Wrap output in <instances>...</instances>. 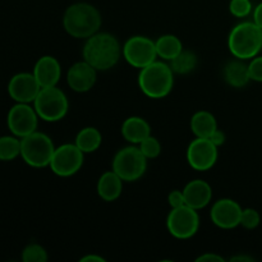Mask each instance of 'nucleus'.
Returning <instances> with one entry per match:
<instances>
[{"mask_svg":"<svg viewBox=\"0 0 262 262\" xmlns=\"http://www.w3.org/2000/svg\"><path fill=\"white\" fill-rule=\"evenodd\" d=\"M83 60L91 64L97 72L114 68L122 56V46L114 35L107 32H96L86 38L82 50Z\"/></svg>","mask_w":262,"mask_h":262,"instance_id":"1","label":"nucleus"},{"mask_svg":"<svg viewBox=\"0 0 262 262\" xmlns=\"http://www.w3.org/2000/svg\"><path fill=\"white\" fill-rule=\"evenodd\" d=\"M102 18L96 7L89 3H74L69 5L63 15L64 30L74 38H89L101 27Z\"/></svg>","mask_w":262,"mask_h":262,"instance_id":"2","label":"nucleus"},{"mask_svg":"<svg viewBox=\"0 0 262 262\" xmlns=\"http://www.w3.org/2000/svg\"><path fill=\"white\" fill-rule=\"evenodd\" d=\"M138 86L150 99H164L174 87V72L165 61L155 60L140 71Z\"/></svg>","mask_w":262,"mask_h":262,"instance_id":"3","label":"nucleus"},{"mask_svg":"<svg viewBox=\"0 0 262 262\" xmlns=\"http://www.w3.org/2000/svg\"><path fill=\"white\" fill-rule=\"evenodd\" d=\"M228 48L234 58L248 60L260 53L262 36L255 22H242L233 27L228 37Z\"/></svg>","mask_w":262,"mask_h":262,"instance_id":"4","label":"nucleus"},{"mask_svg":"<svg viewBox=\"0 0 262 262\" xmlns=\"http://www.w3.org/2000/svg\"><path fill=\"white\" fill-rule=\"evenodd\" d=\"M55 146L48 135L35 130L20 138V158L32 168H46L50 165Z\"/></svg>","mask_w":262,"mask_h":262,"instance_id":"5","label":"nucleus"},{"mask_svg":"<svg viewBox=\"0 0 262 262\" xmlns=\"http://www.w3.org/2000/svg\"><path fill=\"white\" fill-rule=\"evenodd\" d=\"M33 107L40 119L50 123L59 122L68 113V97L58 86L41 87L33 101Z\"/></svg>","mask_w":262,"mask_h":262,"instance_id":"6","label":"nucleus"},{"mask_svg":"<svg viewBox=\"0 0 262 262\" xmlns=\"http://www.w3.org/2000/svg\"><path fill=\"white\" fill-rule=\"evenodd\" d=\"M147 160L140 147L127 146L118 151L113 159V170L124 182H136L146 173Z\"/></svg>","mask_w":262,"mask_h":262,"instance_id":"7","label":"nucleus"},{"mask_svg":"<svg viewBox=\"0 0 262 262\" xmlns=\"http://www.w3.org/2000/svg\"><path fill=\"white\" fill-rule=\"evenodd\" d=\"M166 228L168 232L177 239H189L199 232V210L188 205L171 209L166 217Z\"/></svg>","mask_w":262,"mask_h":262,"instance_id":"8","label":"nucleus"},{"mask_svg":"<svg viewBox=\"0 0 262 262\" xmlns=\"http://www.w3.org/2000/svg\"><path fill=\"white\" fill-rule=\"evenodd\" d=\"M122 55L129 66L142 69L158 58L155 41L146 36H132L124 42Z\"/></svg>","mask_w":262,"mask_h":262,"instance_id":"9","label":"nucleus"},{"mask_svg":"<svg viewBox=\"0 0 262 262\" xmlns=\"http://www.w3.org/2000/svg\"><path fill=\"white\" fill-rule=\"evenodd\" d=\"M83 161L84 152L77 147L76 143H64L55 147L49 166L55 176L67 178L78 173L83 166Z\"/></svg>","mask_w":262,"mask_h":262,"instance_id":"10","label":"nucleus"},{"mask_svg":"<svg viewBox=\"0 0 262 262\" xmlns=\"http://www.w3.org/2000/svg\"><path fill=\"white\" fill-rule=\"evenodd\" d=\"M38 119L40 117L36 113L35 107L25 102H17L14 106L10 107L7 123L13 135L23 138L37 130Z\"/></svg>","mask_w":262,"mask_h":262,"instance_id":"11","label":"nucleus"},{"mask_svg":"<svg viewBox=\"0 0 262 262\" xmlns=\"http://www.w3.org/2000/svg\"><path fill=\"white\" fill-rule=\"evenodd\" d=\"M217 146L209 138L196 137L187 148V161L194 170H210L216 164Z\"/></svg>","mask_w":262,"mask_h":262,"instance_id":"12","label":"nucleus"},{"mask_svg":"<svg viewBox=\"0 0 262 262\" xmlns=\"http://www.w3.org/2000/svg\"><path fill=\"white\" fill-rule=\"evenodd\" d=\"M243 209L237 201L232 199H220L212 205L210 210V219L222 229H233L241 225Z\"/></svg>","mask_w":262,"mask_h":262,"instance_id":"13","label":"nucleus"},{"mask_svg":"<svg viewBox=\"0 0 262 262\" xmlns=\"http://www.w3.org/2000/svg\"><path fill=\"white\" fill-rule=\"evenodd\" d=\"M40 90V83L33 73H27V72L14 74L8 83V94L15 102L31 104L35 101Z\"/></svg>","mask_w":262,"mask_h":262,"instance_id":"14","label":"nucleus"},{"mask_svg":"<svg viewBox=\"0 0 262 262\" xmlns=\"http://www.w3.org/2000/svg\"><path fill=\"white\" fill-rule=\"evenodd\" d=\"M97 79V71L86 60L77 61L69 68L67 73V83L74 92H89L95 86Z\"/></svg>","mask_w":262,"mask_h":262,"instance_id":"15","label":"nucleus"},{"mask_svg":"<svg viewBox=\"0 0 262 262\" xmlns=\"http://www.w3.org/2000/svg\"><path fill=\"white\" fill-rule=\"evenodd\" d=\"M32 73L41 87L56 86L60 81L61 66L54 56L43 55L36 61Z\"/></svg>","mask_w":262,"mask_h":262,"instance_id":"16","label":"nucleus"},{"mask_svg":"<svg viewBox=\"0 0 262 262\" xmlns=\"http://www.w3.org/2000/svg\"><path fill=\"white\" fill-rule=\"evenodd\" d=\"M183 194L186 205L196 210H201L211 202L212 189L204 179H193L184 186Z\"/></svg>","mask_w":262,"mask_h":262,"instance_id":"17","label":"nucleus"},{"mask_svg":"<svg viewBox=\"0 0 262 262\" xmlns=\"http://www.w3.org/2000/svg\"><path fill=\"white\" fill-rule=\"evenodd\" d=\"M123 179L114 170L105 171L97 181L96 191L101 200L106 202H113L118 200L123 191Z\"/></svg>","mask_w":262,"mask_h":262,"instance_id":"18","label":"nucleus"},{"mask_svg":"<svg viewBox=\"0 0 262 262\" xmlns=\"http://www.w3.org/2000/svg\"><path fill=\"white\" fill-rule=\"evenodd\" d=\"M122 136L127 142L138 145L151 135V127L147 120L141 117H129L123 122Z\"/></svg>","mask_w":262,"mask_h":262,"instance_id":"19","label":"nucleus"},{"mask_svg":"<svg viewBox=\"0 0 262 262\" xmlns=\"http://www.w3.org/2000/svg\"><path fill=\"white\" fill-rule=\"evenodd\" d=\"M224 79L229 86L234 89H242L247 86L251 81L250 71L248 66L242 59H235V60L228 61L224 67Z\"/></svg>","mask_w":262,"mask_h":262,"instance_id":"20","label":"nucleus"},{"mask_svg":"<svg viewBox=\"0 0 262 262\" xmlns=\"http://www.w3.org/2000/svg\"><path fill=\"white\" fill-rule=\"evenodd\" d=\"M217 129V122L214 114L207 110L196 112L191 118V130L196 137L209 138Z\"/></svg>","mask_w":262,"mask_h":262,"instance_id":"21","label":"nucleus"},{"mask_svg":"<svg viewBox=\"0 0 262 262\" xmlns=\"http://www.w3.org/2000/svg\"><path fill=\"white\" fill-rule=\"evenodd\" d=\"M74 143L84 154H91L99 150L102 143V136L95 127H84L76 136Z\"/></svg>","mask_w":262,"mask_h":262,"instance_id":"22","label":"nucleus"},{"mask_svg":"<svg viewBox=\"0 0 262 262\" xmlns=\"http://www.w3.org/2000/svg\"><path fill=\"white\" fill-rule=\"evenodd\" d=\"M156 53L163 60L170 61L176 58L182 50H183V43L177 36L174 35H163L155 41Z\"/></svg>","mask_w":262,"mask_h":262,"instance_id":"23","label":"nucleus"},{"mask_svg":"<svg viewBox=\"0 0 262 262\" xmlns=\"http://www.w3.org/2000/svg\"><path fill=\"white\" fill-rule=\"evenodd\" d=\"M174 74H189L197 67V55L191 50H182L178 55L169 61Z\"/></svg>","mask_w":262,"mask_h":262,"instance_id":"24","label":"nucleus"},{"mask_svg":"<svg viewBox=\"0 0 262 262\" xmlns=\"http://www.w3.org/2000/svg\"><path fill=\"white\" fill-rule=\"evenodd\" d=\"M20 156V138L17 136L0 137V161H12Z\"/></svg>","mask_w":262,"mask_h":262,"instance_id":"25","label":"nucleus"},{"mask_svg":"<svg viewBox=\"0 0 262 262\" xmlns=\"http://www.w3.org/2000/svg\"><path fill=\"white\" fill-rule=\"evenodd\" d=\"M49 256L45 248L37 243H31L26 246L22 251V261L23 262H46Z\"/></svg>","mask_w":262,"mask_h":262,"instance_id":"26","label":"nucleus"},{"mask_svg":"<svg viewBox=\"0 0 262 262\" xmlns=\"http://www.w3.org/2000/svg\"><path fill=\"white\" fill-rule=\"evenodd\" d=\"M138 147L147 159H156L161 154V143L158 138L151 135L138 143Z\"/></svg>","mask_w":262,"mask_h":262,"instance_id":"27","label":"nucleus"},{"mask_svg":"<svg viewBox=\"0 0 262 262\" xmlns=\"http://www.w3.org/2000/svg\"><path fill=\"white\" fill-rule=\"evenodd\" d=\"M229 12L234 17L245 18L252 12V3L251 0H230Z\"/></svg>","mask_w":262,"mask_h":262,"instance_id":"28","label":"nucleus"},{"mask_svg":"<svg viewBox=\"0 0 262 262\" xmlns=\"http://www.w3.org/2000/svg\"><path fill=\"white\" fill-rule=\"evenodd\" d=\"M261 222L260 214L255 209H245L241 216V225L246 229H255Z\"/></svg>","mask_w":262,"mask_h":262,"instance_id":"29","label":"nucleus"},{"mask_svg":"<svg viewBox=\"0 0 262 262\" xmlns=\"http://www.w3.org/2000/svg\"><path fill=\"white\" fill-rule=\"evenodd\" d=\"M251 81L262 82V56H255L248 64Z\"/></svg>","mask_w":262,"mask_h":262,"instance_id":"30","label":"nucleus"},{"mask_svg":"<svg viewBox=\"0 0 262 262\" xmlns=\"http://www.w3.org/2000/svg\"><path fill=\"white\" fill-rule=\"evenodd\" d=\"M168 204L171 209H177V207H181L183 205H186L183 191H179V189L171 191L168 196Z\"/></svg>","mask_w":262,"mask_h":262,"instance_id":"31","label":"nucleus"},{"mask_svg":"<svg viewBox=\"0 0 262 262\" xmlns=\"http://www.w3.org/2000/svg\"><path fill=\"white\" fill-rule=\"evenodd\" d=\"M209 140L211 141V142L214 143L215 146H217V147H220V146L224 145L225 141H227V136H225V133L223 132V130H220L219 128H217V129L215 130V132L212 133L211 136H210Z\"/></svg>","mask_w":262,"mask_h":262,"instance_id":"32","label":"nucleus"},{"mask_svg":"<svg viewBox=\"0 0 262 262\" xmlns=\"http://www.w3.org/2000/svg\"><path fill=\"white\" fill-rule=\"evenodd\" d=\"M197 262H224V257L216 255V253H205L196 258Z\"/></svg>","mask_w":262,"mask_h":262,"instance_id":"33","label":"nucleus"},{"mask_svg":"<svg viewBox=\"0 0 262 262\" xmlns=\"http://www.w3.org/2000/svg\"><path fill=\"white\" fill-rule=\"evenodd\" d=\"M253 22L258 26V27H262V2L253 10Z\"/></svg>","mask_w":262,"mask_h":262,"instance_id":"34","label":"nucleus"},{"mask_svg":"<svg viewBox=\"0 0 262 262\" xmlns=\"http://www.w3.org/2000/svg\"><path fill=\"white\" fill-rule=\"evenodd\" d=\"M81 262H105V258L99 255H87L79 260Z\"/></svg>","mask_w":262,"mask_h":262,"instance_id":"35","label":"nucleus"},{"mask_svg":"<svg viewBox=\"0 0 262 262\" xmlns=\"http://www.w3.org/2000/svg\"><path fill=\"white\" fill-rule=\"evenodd\" d=\"M232 262H252L253 258L250 257V256H243V255H238V256H233L230 258Z\"/></svg>","mask_w":262,"mask_h":262,"instance_id":"36","label":"nucleus"},{"mask_svg":"<svg viewBox=\"0 0 262 262\" xmlns=\"http://www.w3.org/2000/svg\"><path fill=\"white\" fill-rule=\"evenodd\" d=\"M260 31H261V36H262V27H260Z\"/></svg>","mask_w":262,"mask_h":262,"instance_id":"37","label":"nucleus"}]
</instances>
